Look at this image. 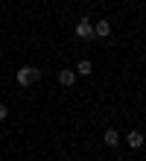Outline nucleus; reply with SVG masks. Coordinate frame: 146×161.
Masks as SVG:
<instances>
[{"mask_svg": "<svg viewBox=\"0 0 146 161\" xmlns=\"http://www.w3.org/2000/svg\"><path fill=\"white\" fill-rule=\"evenodd\" d=\"M94 38H111V21H94Z\"/></svg>", "mask_w": 146, "mask_h": 161, "instance_id": "4", "label": "nucleus"}, {"mask_svg": "<svg viewBox=\"0 0 146 161\" xmlns=\"http://www.w3.org/2000/svg\"><path fill=\"white\" fill-rule=\"evenodd\" d=\"M38 79H41V68H35V64L18 68V85H21V88H29V85H35Z\"/></svg>", "mask_w": 146, "mask_h": 161, "instance_id": "1", "label": "nucleus"}, {"mask_svg": "<svg viewBox=\"0 0 146 161\" xmlns=\"http://www.w3.org/2000/svg\"><path fill=\"white\" fill-rule=\"evenodd\" d=\"M123 141H126V147H129V149H140V147L146 144V138H143V132H140V129H132Z\"/></svg>", "mask_w": 146, "mask_h": 161, "instance_id": "3", "label": "nucleus"}, {"mask_svg": "<svg viewBox=\"0 0 146 161\" xmlns=\"http://www.w3.org/2000/svg\"><path fill=\"white\" fill-rule=\"evenodd\" d=\"M102 144L108 147V149H117V147L123 144V138H120V132H117V129H105V135H102Z\"/></svg>", "mask_w": 146, "mask_h": 161, "instance_id": "5", "label": "nucleus"}, {"mask_svg": "<svg viewBox=\"0 0 146 161\" xmlns=\"http://www.w3.org/2000/svg\"><path fill=\"white\" fill-rule=\"evenodd\" d=\"M6 117H9V108L3 106V103H0V120H6Z\"/></svg>", "mask_w": 146, "mask_h": 161, "instance_id": "8", "label": "nucleus"}, {"mask_svg": "<svg viewBox=\"0 0 146 161\" xmlns=\"http://www.w3.org/2000/svg\"><path fill=\"white\" fill-rule=\"evenodd\" d=\"M76 76H91L94 73V64H91V59H82V62H76Z\"/></svg>", "mask_w": 146, "mask_h": 161, "instance_id": "7", "label": "nucleus"}, {"mask_svg": "<svg viewBox=\"0 0 146 161\" xmlns=\"http://www.w3.org/2000/svg\"><path fill=\"white\" fill-rule=\"evenodd\" d=\"M58 85H62V88H73L76 85V70H70V68H64V70H58Z\"/></svg>", "mask_w": 146, "mask_h": 161, "instance_id": "6", "label": "nucleus"}, {"mask_svg": "<svg viewBox=\"0 0 146 161\" xmlns=\"http://www.w3.org/2000/svg\"><path fill=\"white\" fill-rule=\"evenodd\" d=\"M0 50H3V41H0Z\"/></svg>", "mask_w": 146, "mask_h": 161, "instance_id": "9", "label": "nucleus"}, {"mask_svg": "<svg viewBox=\"0 0 146 161\" xmlns=\"http://www.w3.org/2000/svg\"><path fill=\"white\" fill-rule=\"evenodd\" d=\"M73 32H76V38H88V41H91L94 38V21H91V18H82Z\"/></svg>", "mask_w": 146, "mask_h": 161, "instance_id": "2", "label": "nucleus"}]
</instances>
